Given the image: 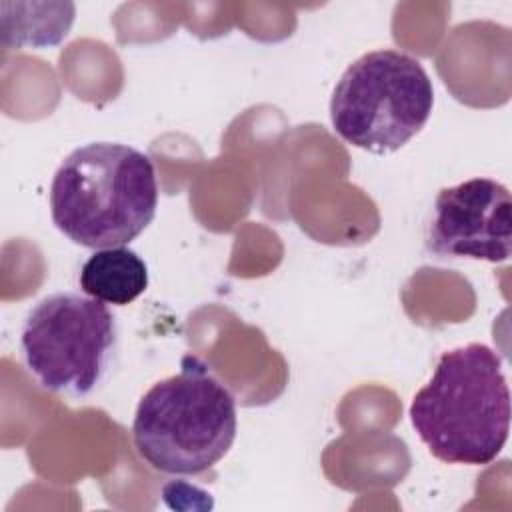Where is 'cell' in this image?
Returning <instances> with one entry per match:
<instances>
[{"instance_id":"cell-1","label":"cell","mask_w":512,"mask_h":512,"mask_svg":"<svg viewBox=\"0 0 512 512\" xmlns=\"http://www.w3.org/2000/svg\"><path fill=\"white\" fill-rule=\"evenodd\" d=\"M158 180L148 154L120 142L72 150L50 184L54 226L84 248L126 246L152 222Z\"/></svg>"},{"instance_id":"cell-5","label":"cell","mask_w":512,"mask_h":512,"mask_svg":"<svg viewBox=\"0 0 512 512\" xmlns=\"http://www.w3.org/2000/svg\"><path fill=\"white\" fill-rule=\"evenodd\" d=\"M116 342V318L90 296L58 292L42 298L26 316L22 358L42 388L86 396L102 380Z\"/></svg>"},{"instance_id":"cell-3","label":"cell","mask_w":512,"mask_h":512,"mask_svg":"<svg viewBox=\"0 0 512 512\" xmlns=\"http://www.w3.org/2000/svg\"><path fill=\"white\" fill-rule=\"evenodd\" d=\"M236 400L196 356L158 380L138 402L132 420L136 452L154 470L176 476L208 472L236 438Z\"/></svg>"},{"instance_id":"cell-4","label":"cell","mask_w":512,"mask_h":512,"mask_svg":"<svg viewBox=\"0 0 512 512\" xmlns=\"http://www.w3.org/2000/svg\"><path fill=\"white\" fill-rule=\"evenodd\" d=\"M432 106L434 88L424 66L406 52L384 48L344 70L330 98V122L348 144L390 154L426 126Z\"/></svg>"},{"instance_id":"cell-6","label":"cell","mask_w":512,"mask_h":512,"mask_svg":"<svg viewBox=\"0 0 512 512\" xmlns=\"http://www.w3.org/2000/svg\"><path fill=\"white\" fill-rule=\"evenodd\" d=\"M426 248L440 258L506 262L512 250L510 190L492 178L442 188L426 228Z\"/></svg>"},{"instance_id":"cell-7","label":"cell","mask_w":512,"mask_h":512,"mask_svg":"<svg viewBox=\"0 0 512 512\" xmlns=\"http://www.w3.org/2000/svg\"><path fill=\"white\" fill-rule=\"evenodd\" d=\"M78 282L86 296L126 306L148 288V266L128 246L100 248L82 264Z\"/></svg>"},{"instance_id":"cell-2","label":"cell","mask_w":512,"mask_h":512,"mask_svg":"<svg viewBox=\"0 0 512 512\" xmlns=\"http://www.w3.org/2000/svg\"><path fill=\"white\" fill-rule=\"evenodd\" d=\"M408 414L434 458L446 464H490L510 432V388L502 358L480 342L444 352Z\"/></svg>"},{"instance_id":"cell-8","label":"cell","mask_w":512,"mask_h":512,"mask_svg":"<svg viewBox=\"0 0 512 512\" xmlns=\"http://www.w3.org/2000/svg\"><path fill=\"white\" fill-rule=\"evenodd\" d=\"M72 22L74 4H46L40 16H2V46H54L66 38Z\"/></svg>"}]
</instances>
